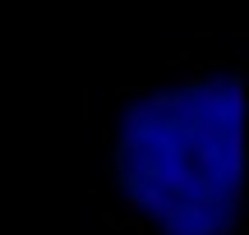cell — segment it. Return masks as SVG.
<instances>
[{"instance_id": "obj_1", "label": "cell", "mask_w": 249, "mask_h": 235, "mask_svg": "<svg viewBox=\"0 0 249 235\" xmlns=\"http://www.w3.org/2000/svg\"><path fill=\"white\" fill-rule=\"evenodd\" d=\"M240 79L194 74L143 97L116 143L124 203L152 235H226L240 208Z\"/></svg>"}]
</instances>
